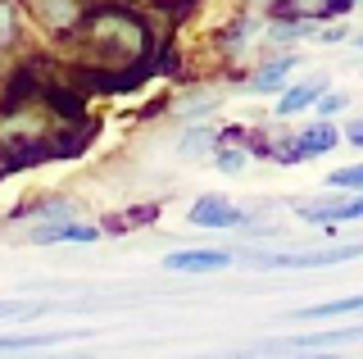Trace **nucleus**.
<instances>
[{
    "label": "nucleus",
    "mask_w": 363,
    "mask_h": 359,
    "mask_svg": "<svg viewBox=\"0 0 363 359\" xmlns=\"http://www.w3.org/2000/svg\"><path fill=\"white\" fill-rule=\"evenodd\" d=\"M14 37V5H0V46H9Z\"/></svg>",
    "instance_id": "obj_13"
},
{
    "label": "nucleus",
    "mask_w": 363,
    "mask_h": 359,
    "mask_svg": "<svg viewBox=\"0 0 363 359\" xmlns=\"http://www.w3.org/2000/svg\"><path fill=\"white\" fill-rule=\"evenodd\" d=\"M236 260H245V264H255V268H291V273H300V268L354 264V260H363V245L359 241H350V245L327 241V245H313V250H281V255H255V250H245V255H236Z\"/></svg>",
    "instance_id": "obj_1"
},
{
    "label": "nucleus",
    "mask_w": 363,
    "mask_h": 359,
    "mask_svg": "<svg viewBox=\"0 0 363 359\" xmlns=\"http://www.w3.org/2000/svg\"><path fill=\"white\" fill-rule=\"evenodd\" d=\"M340 141L354 145V150H363V114H359V118H350L345 128H340Z\"/></svg>",
    "instance_id": "obj_12"
},
{
    "label": "nucleus",
    "mask_w": 363,
    "mask_h": 359,
    "mask_svg": "<svg viewBox=\"0 0 363 359\" xmlns=\"http://www.w3.org/2000/svg\"><path fill=\"white\" fill-rule=\"evenodd\" d=\"M323 92H327V77H304V82H291L286 92L277 96L272 114H277V118H300V114H309L318 100H323Z\"/></svg>",
    "instance_id": "obj_6"
},
{
    "label": "nucleus",
    "mask_w": 363,
    "mask_h": 359,
    "mask_svg": "<svg viewBox=\"0 0 363 359\" xmlns=\"http://www.w3.org/2000/svg\"><path fill=\"white\" fill-rule=\"evenodd\" d=\"M300 55H295V50H281V55H272V60H264V64H259V69L255 73H250V92H255V96H272V92H286V87H291V77L295 73H300Z\"/></svg>",
    "instance_id": "obj_4"
},
{
    "label": "nucleus",
    "mask_w": 363,
    "mask_h": 359,
    "mask_svg": "<svg viewBox=\"0 0 363 359\" xmlns=\"http://www.w3.org/2000/svg\"><path fill=\"white\" fill-rule=\"evenodd\" d=\"M354 50H363V32H359V37H354Z\"/></svg>",
    "instance_id": "obj_15"
},
{
    "label": "nucleus",
    "mask_w": 363,
    "mask_h": 359,
    "mask_svg": "<svg viewBox=\"0 0 363 359\" xmlns=\"http://www.w3.org/2000/svg\"><path fill=\"white\" fill-rule=\"evenodd\" d=\"M295 145H300L304 160H318V155H332L340 145V123H309V128H295Z\"/></svg>",
    "instance_id": "obj_8"
},
{
    "label": "nucleus",
    "mask_w": 363,
    "mask_h": 359,
    "mask_svg": "<svg viewBox=\"0 0 363 359\" xmlns=\"http://www.w3.org/2000/svg\"><path fill=\"white\" fill-rule=\"evenodd\" d=\"M313 37H318V41H340V37H345V23H336V28H318Z\"/></svg>",
    "instance_id": "obj_14"
},
{
    "label": "nucleus",
    "mask_w": 363,
    "mask_h": 359,
    "mask_svg": "<svg viewBox=\"0 0 363 359\" xmlns=\"http://www.w3.org/2000/svg\"><path fill=\"white\" fill-rule=\"evenodd\" d=\"M327 187L336 196H363V164H345L336 173H327Z\"/></svg>",
    "instance_id": "obj_10"
},
{
    "label": "nucleus",
    "mask_w": 363,
    "mask_h": 359,
    "mask_svg": "<svg viewBox=\"0 0 363 359\" xmlns=\"http://www.w3.org/2000/svg\"><path fill=\"white\" fill-rule=\"evenodd\" d=\"M186 223L191 228H209V232H232V228H245V209L227 196H200L186 209Z\"/></svg>",
    "instance_id": "obj_2"
},
{
    "label": "nucleus",
    "mask_w": 363,
    "mask_h": 359,
    "mask_svg": "<svg viewBox=\"0 0 363 359\" xmlns=\"http://www.w3.org/2000/svg\"><path fill=\"white\" fill-rule=\"evenodd\" d=\"M350 314H363V291L318 300V305H304V309H291V323H327V319H350Z\"/></svg>",
    "instance_id": "obj_7"
},
{
    "label": "nucleus",
    "mask_w": 363,
    "mask_h": 359,
    "mask_svg": "<svg viewBox=\"0 0 363 359\" xmlns=\"http://www.w3.org/2000/svg\"><path fill=\"white\" fill-rule=\"evenodd\" d=\"M232 264H236L232 250H168L164 255L168 273H223Z\"/></svg>",
    "instance_id": "obj_5"
},
{
    "label": "nucleus",
    "mask_w": 363,
    "mask_h": 359,
    "mask_svg": "<svg viewBox=\"0 0 363 359\" xmlns=\"http://www.w3.org/2000/svg\"><path fill=\"white\" fill-rule=\"evenodd\" d=\"M23 241H32V245H96V241H105V228H100V223H86V219L45 223V228H32Z\"/></svg>",
    "instance_id": "obj_3"
},
{
    "label": "nucleus",
    "mask_w": 363,
    "mask_h": 359,
    "mask_svg": "<svg viewBox=\"0 0 363 359\" xmlns=\"http://www.w3.org/2000/svg\"><path fill=\"white\" fill-rule=\"evenodd\" d=\"M318 118H323V123H336V114H345V109H350V92H332V87H327V92H323V100H318Z\"/></svg>",
    "instance_id": "obj_11"
},
{
    "label": "nucleus",
    "mask_w": 363,
    "mask_h": 359,
    "mask_svg": "<svg viewBox=\"0 0 363 359\" xmlns=\"http://www.w3.org/2000/svg\"><path fill=\"white\" fill-rule=\"evenodd\" d=\"M73 332H0V355H23V350H45V346H60Z\"/></svg>",
    "instance_id": "obj_9"
}]
</instances>
